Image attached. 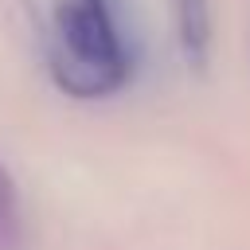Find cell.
Returning a JSON list of instances; mask_svg holds the SVG:
<instances>
[{
  "label": "cell",
  "instance_id": "1",
  "mask_svg": "<svg viewBox=\"0 0 250 250\" xmlns=\"http://www.w3.org/2000/svg\"><path fill=\"white\" fill-rule=\"evenodd\" d=\"M47 66L74 98H105L133 74V47L117 0H55L47 23Z\"/></svg>",
  "mask_w": 250,
  "mask_h": 250
},
{
  "label": "cell",
  "instance_id": "2",
  "mask_svg": "<svg viewBox=\"0 0 250 250\" xmlns=\"http://www.w3.org/2000/svg\"><path fill=\"white\" fill-rule=\"evenodd\" d=\"M172 20H176V39L188 62L203 66L211 51V4L207 0H172Z\"/></svg>",
  "mask_w": 250,
  "mask_h": 250
}]
</instances>
